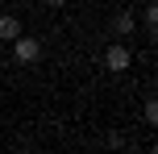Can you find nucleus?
Masks as SVG:
<instances>
[{
    "instance_id": "nucleus-6",
    "label": "nucleus",
    "mask_w": 158,
    "mask_h": 154,
    "mask_svg": "<svg viewBox=\"0 0 158 154\" xmlns=\"http://www.w3.org/2000/svg\"><path fill=\"white\" fill-rule=\"evenodd\" d=\"M146 29H150V33L158 29V8L154 4H146Z\"/></svg>"
},
{
    "instance_id": "nucleus-3",
    "label": "nucleus",
    "mask_w": 158,
    "mask_h": 154,
    "mask_svg": "<svg viewBox=\"0 0 158 154\" xmlns=\"http://www.w3.org/2000/svg\"><path fill=\"white\" fill-rule=\"evenodd\" d=\"M21 38V21L13 13H0V42H17Z\"/></svg>"
},
{
    "instance_id": "nucleus-7",
    "label": "nucleus",
    "mask_w": 158,
    "mask_h": 154,
    "mask_svg": "<svg viewBox=\"0 0 158 154\" xmlns=\"http://www.w3.org/2000/svg\"><path fill=\"white\" fill-rule=\"evenodd\" d=\"M142 113H146V125H158V104H154V100H146Z\"/></svg>"
},
{
    "instance_id": "nucleus-1",
    "label": "nucleus",
    "mask_w": 158,
    "mask_h": 154,
    "mask_svg": "<svg viewBox=\"0 0 158 154\" xmlns=\"http://www.w3.org/2000/svg\"><path fill=\"white\" fill-rule=\"evenodd\" d=\"M104 71H112V75H121V71H129V67H133V54H129V46L125 42H112L108 50H104Z\"/></svg>"
},
{
    "instance_id": "nucleus-8",
    "label": "nucleus",
    "mask_w": 158,
    "mask_h": 154,
    "mask_svg": "<svg viewBox=\"0 0 158 154\" xmlns=\"http://www.w3.org/2000/svg\"><path fill=\"white\" fill-rule=\"evenodd\" d=\"M67 4V0H46V8H63Z\"/></svg>"
},
{
    "instance_id": "nucleus-4",
    "label": "nucleus",
    "mask_w": 158,
    "mask_h": 154,
    "mask_svg": "<svg viewBox=\"0 0 158 154\" xmlns=\"http://www.w3.org/2000/svg\"><path fill=\"white\" fill-rule=\"evenodd\" d=\"M133 8H121V13L117 17H112V33H133Z\"/></svg>"
},
{
    "instance_id": "nucleus-2",
    "label": "nucleus",
    "mask_w": 158,
    "mask_h": 154,
    "mask_svg": "<svg viewBox=\"0 0 158 154\" xmlns=\"http://www.w3.org/2000/svg\"><path fill=\"white\" fill-rule=\"evenodd\" d=\"M13 58H17V63H25V67L38 63V58H42V42L29 38V33H21V38L13 42Z\"/></svg>"
},
{
    "instance_id": "nucleus-5",
    "label": "nucleus",
    "mask_w": 158,
    "mask_h": 154,
    "mask_svg": "<svg viewBox=\"0 0 158 154\" xmlns=\"http://www.w3.org/2000/svg\"><path fill=\"white\" fill-rule=\"evenodd\" d=\"M104 146H108V150H125V133H108Z\"/></svg>"
}]
</instances>
